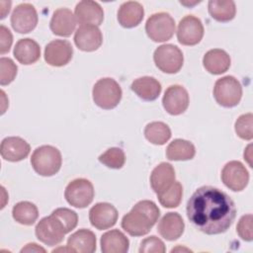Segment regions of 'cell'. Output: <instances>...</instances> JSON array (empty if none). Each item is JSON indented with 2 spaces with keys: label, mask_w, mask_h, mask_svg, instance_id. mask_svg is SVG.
I'll list each match as a JSON object with an SVG mask.
<instances>
[{
  "label": "cell",
  "mask_w": 253,
  "mask_h": 253,
  "mask_svg": "<svg viewBox=\"0 0 253 253\" xmlns=\"http://www.w3.org/2000/svg\"><path fill=\"white\" fill-rule=\"evenodd\" d=\"M38 20L37 10L30 3L19 4L11 15L12 28L19 34L32 32L37 27Z\"/></svg>",
  "instance_id": "cell-11"
},
{
  "label": "cell",
  "mask_w": 253,
  "mask_h": 253,
  "mask_svg": "<svg viewBox=\"0 0 253 253\" xmlns=\"http://www.w3.org/2000/svg\"><path fill=\"white\" fill-rule=\"evenodd\" d=\"M189 102L190 99L187 90L178 84L169 86L162 98L163 108L172 116L183 114L188 109Z\"/></svg>",
  "instance_id": "cell-13"
},
{
  "label": "cell",
  "mask_w": 253,
  "mask_h": 253,
  "mask_svg": "<svg viewBox=\"0 0 253 253\" xmlns=\"http://www.w3.org/2000/svg\"><path fill=\"white\" fill-rule=\"evenodd\" d=\"M51 214H53L61 222L66 233L73 230L78 223L77 213L74 211L69 210L67 208H58L54 210L51 212Z\"/></svg>",
  "instance_id": "cell-34"
},
{
  "label": "cell",
  "mask_w": 253,
  "mask_h": 253,
  "mask_svg": "<svg viewBox=\"0 0 253 253\" xmlns=\"http://www.w3.org/2000/svg\"><path fill=\"white\" fill-rule=\"evenodd\" d=\"M144 136L152 144L163 145L170 139L171 129L165 123L152 122L146 125Z\"/></svg>",
  "instance_id": "cell-31"
},
{
  "label": "cell",
  "mask_w": 253,
  "mask_h": 253,
  "mask_svg": "<svg viewBox=\"0 0 253 253\" xmlns=\"http://www.w3.org/2000/svg\"><path fill=\"white\" fill-rule=\"evenodd\" d=\"M159 216L160 211L155 203L148 200L139 201L124 215L122 227L131 236H142L151 230Z\"/></svg>",
  "instance_id": "cell-2"
},
{
  "label": "cell",
  "mask_w": 253,
  "mask_h": 253,
  "mask_svg": "<svg viewBox=\"0 0 253 253\" xmlns=\"http://www.w3.org/2000/svg\"><path fill=\"white\" fill-rule=\"evenodd\" d=\"M230 56L220 48H213L206 52L203 57V65L207 71L213 75H219L230 67Z\"/></svg>",
  "instance_id": "cell-22"
},
{
  "label": "cell",
  "mask_w": 253,
  "mask_h": 253,
  "mask_svg": "<svg viewBox=\"0 0 253 253\" xmlns=\"http://www.w3.org/2000/svg\"><path fill=\"white\" fill-rule=\"evenodd\" d=\"M183 197V187L180 182L174 181V183L163 192L157 194V198L161 206L167 209L177 208Z\"/></svg>",
  "instance_id": "cell-32"
},
{
  "label": "cell",
  "mask_w": 253,
  "mask_h": 253,
  "mask_svg": "<svg viewBox=\"0 0 253 253\" xmlns=\"http://www.w3.org/2000/svg\"><path fill=\"white\" fill-rule=\"evenodd\" d=\"M74 42L83 51H94L101 46L103 36L97 26L81 25L75 32Z\"/></svg>",
  "instance_id": "cell-16"
},
{
  "label": "cell",
  "mask_w": 253,
  "mask_h": 253,
  "mask_svg": "<svg viewBox=\"0 0 253 253\" xmlns=\"http://www.w3.org/2000/svg\"><path fill=\"white\" fill-rule=\"evenodd\" d=\"M153 60L158 69L164 73L174 74L183 66L184 56L181 49L171 43L158 46L153 53Z\"/></svg>",
  "instance_id": "cell-7"
},
{
  "label": "cell",
  "mask_w": 253,
  "mask_h": 253,
  "mask_svg": "<svg viewBox=\"0 0 253 253\" xmlns=\"http://www.w3.org/2000/svg\"><path fill=\"white\" fill-rule=\"evenodd\" d=\"M144 16L143 6L136 1L123 3L118 11V21L124 28L130 29L138 26Z\"/></svg>",
  "instance_id": "cell-21"
},
{
  "label": "cell",
  "mask_w": 253,
  "mask_h": 253,
  "mask_svg": "<svg viewBox=\"0 0 253 253\" xmlns=\"http://www.w3.org/2000/svg\"><path fill=\"white\" fill-rule=\"evenodd\" d=\"M175 21L169 13L158 12L151 15L145 23V32L156 42L169 41L175 32Z\"/></svg>",
  "instance_id": "cell-6"
},
{
  "label": "cell",
  "mask_w": 253,
  "mask_h": 253,
  "mask_svg": "<svg viewBox=\"0 0 253 253\" xmlns=\"http://www.w3.org/2000/svg\"><path fill=\"white\" fill-rule=\"evenodd\" d=\"M12 215L17 222L24 225H32L39 217V211L35 204L23 201L13 207Z\"/></svg>",
  "instance_id": "cell-30"
},
{
  "label": "cell",
  "mask_w": 253,
  "mask_h": 253,
  "mask_svg": "<svg viewBox=\"0 0 253 253\" xmlns=\"http://www.w3.org/2000/svg\"><path fill=\"white\" fill-rule=\"evenodd\" d=\"M31 251H36V252L42 251V252H45V250H44L42 247L38 246V244H36V243H29V244H27L26 247H24V248L21 250V252H31Z\"/></svg>",
  "instance_id": "cell-40"
},
{
  "label": "cell",
  "mask_w": 253,
  "mask_h": 253,
  "mask_svg": "<svg viewBox=\"0 0 253 253\" xmlns=\"http://www.w3.org/2000/svg\"><path fill=\"white\" fill-rule=\"evenodd\" d=\"M208 8L211 18L218 22H229L236 13L235 3L232 0H211Z\"/></svg>",
  "instance_id": "cell-29"
},
{
  "label": "cell",
  "mask_w": 253,
  "mask_h": 253,
  "mask_svg": "<svg viewBox=\"0 0 253 253\" xmlns=\"http://www.w3.org/2000/svg\"><path fill=\"white\" fill-rule=\"evenodd\" d=\"M253 125V115L251 113H247L241 115L235 122V132L237 135L245 140H251L253 137L252 131Z\"/></svg>",
  "instance_id": "cell-35"
},
{
  "label": "cell",
  "mask_w": 253,
  "mask_h": 253,
  "mask_svg": "<svg viewBox=\"0 0 253 253\" xmlns=\"http://www.w3.org/2000/svg\"><path fill=\"white\" fill-rule=\"evenodd\" d=\"M118 216L117 209L109 203H98L89 211V220L99 230L114 226L118 220Z\"/></svg>",
  "instance_id": "cell-15"
},
{
  "label": "cell",
  "mask_w": 253,
  "mask_h": 253,
  "mask_svg": "<svg viewBox=\"0 0 253 253\" xmlns=\"http://www.w3.org/2000/svg\"><path fill=\"white\" fill-rule=\"evenodd\" d=\"M76 21L81 25L99 26L104 20V11L99 3L91 0L80 1L74 11Z\"/></svg>",
  "instance_id": "cell-18"
},
{
  "label": "cell",
  "mask_w": 253,
  "mask_h": 253,
  "mask_svg": "<svg viewBox=\"0 0 253 253\" xmlns=\"http://www.w3.org/2000/svg\"><path fill=\"white\" fill-rule=\"evenodd\" d=\"M252 214L248 213L239 219L237 226H236V232L241 237V239L245 241H251L253 238L252 234Z\"/></svg>",
  "instance_id": "cell-38"
},
{
  "label": "cell",
  "mask_w": 253,
  "mask_h": 253,
  "mask_svg": "<svg viewBox=\"0 0 253 253\" xmlns=\"http://www.w3.org/2000/svg\"><path fill=\"white\" fill-rule=\"evenodd\" d=\"M13 53L20 63L30 65L40 59L41 47L39 43L32 39H21L16 42Z\"/></svg>",
  "instance_id": "cell-23"
},
{
  "label": "cell",
  "mask_w": 253,
  "mask_h": 253,
  "mask_svg": "<svg viewBox=\"0 0 253 253\" xmlns=\"http://www.w3.org/2000/svg\"><path fill=\"white\" fill-rule=\"evenodd\" d=\"M76 18L71 10L67 8L56 9L51 17L49 28L51 32L59 37H69L76 27Z\"/></svg>",
  "instance_id": "cell-19"
},
{
  "label": "cell",
  "mask_w": 253,
  "mask_h": 253,
  "mask_svg": "<svg viewBox=\"0 0 253 253\" xmlns=\"http://www.w3.org/2000/svg\"><path fill=\"white\" fill-rule=\"evenodd\" d=\"M93 184L84 178L71 181L65 188L64 198L67 203L75 208L83 209L89 206L94 199Z\"/></svg>",
  "instance_id": "cell-8"
},
{
  "label": "cell",
  "mask_w": 253,
  "mask_h": 253,
  "mask_svg": "<svg viewBox=\"0 0 253 253\" xmlns=\"http://www.w3.org/2000/svg\"><path fill=\"white\" fill-rule=\"evenodd\" d=\"M94 103L105 110L114 109L119 105L122 99V88L119 83L110 77L99 79L93 86Z\"/></svg>",
  "instance_id": "cell-4"
},
{
  "label": "cell",
  "mask_w": 253,
  "mask_h": 253,
  "mask_svg": "<svg viewBox=\"0 0 253 253\" xmlns=\"http://www.w3.org/2000/svg\"><path fill=\"white\" fill-rule=\"evenodd\" d=\"M187 216L200 231L209 235L220 234L233 223L236 207L223 191L211 186H203L189 199Z\"/></svg>",
  "instance_id": "cell-1"
},
{
  "label": "cell",
  "mask_w": 253,
  "mask_h": 253,
  "mask_svg": "<svg viewBox=\"0 0 253 253\" xmlns=\"http://www.w3.org/2000/svg\"><path fill=\"white\" fill-rule=\"evenodd\" d=\"M185 223L178 212H167L159 221L158 233L168 241L178 239L184 232Z\"/></svg>",
  "instance_id": "cell-20"
},
{
  "label": "cell",
  "mask_w": 253,
  "mask_h": 253,
  "mask_svg": "<svg viewBox=\"0 0 253 253\" xmlns=\"http://www.w3.org/2000/svg\"><path fill=\"white\" fill-rule=\"evenodd\" d=\"M73 47L66 40H54L49 42L44 48V60L55 67L66 65L72 58Z\"/></svg>",
  "instance_id": "cell-14"
},
{
  "label": "cell",
  "mask_w": 253,
  "mask_h": 253,
  "mask_svg": "<svg viewBox=\"0 0 253 253\" xmlns=\"http://www.w3.org/2000/svg\"><path fill=\"white\" fill-rule=\"evenodd\" d=\"M221 180L228 189L240 192L249 182V173L241 162L233 160L227 162L222 168Z\"/></svg>",
  "instance_id": "cell-12"
},
{
  "label": "cell",
  "mask_w": 253,
  "mask_h": 253,
  "mask_svg": "<svg viewBox=\"0 0 253 253\" xmlns=\"http://www.w3.org/2000/svg\"><path fill=\"white\" fill-rule=\"evenodd\" d=\"M31 150L30 144L19 136H8L1 142L0 152L4 160L18 162L25 159Z\"/></svg>",
  "instance_id": "cell-17"
},
{
  "label": "cell",
  "mask_w": 253,
  "mask_h": 253,
  "mask_svg": "<svg viewBox=\"0 0 253 253\" xmlns=\"http://www.w3.org/2000/svg\"><path fill=\"white\" fill-rule=\"evenodd\" d=\"M99 161L112 169H121L126 162V154L119 147H111L99 156Z\"/></svg>",
  "instance_id": "cell-33"
},
{
  "label": "cell",
  "mask_w": 253,
  "mask_h": 253,
  "mask_svg": "<svg viewBox=\"0 0 253 253\" xmlns=\"http://www.w3.org/2000/svg\"><path fill=\"white\" fill-rule=\"evenodd\" d=\"M213 97L216 103L222 107H234L241 100L242 86L235 77L231 75L223 76L214 83Z\"/></svg>",
  "instance_id": "cell-5"
},
{
  "label": "cell",
  "mask_w": 253,
  "mask_h": 253,
  "mask_svg": "<svg viewBox=\"0 0 253 253\" xmlns=\"http://www.w3.org/2000/svg\"><path fill=\"white\" fill-rule=\"evenodd\" d=\"M175 181V170L170 163L161 162L150 174V185L152 190L159 194L170 187Z\"/></svg>",
  "instance_id": "cell-24"
},
{
  "label": "cell",
  "mask_w": 253,
  "mask_h": 253,
  "mask_svg": "<svg viewBox=\"0 0 253 253\" xmlns=\"http://www.w3.org/2000/svg\"><path fill=\"white\" fill-rule=\"evenodd\" d=\"M100 242L103 253H126L129 247V240L119 229L104 233Z\"/></svg>",
  "instance_id": "cell-26"
},
{
  "label": "cell",
  "mask_w": 253,
  "mask_h": 253,
  "mask_svg": "<svg viewBox=\"0 0 253 253\" xmlns=\"http://www.w3.org/2000/svg\"><path fill=\"white\" fill-rule=\"evenodd\" d=\"M131 90L144 101H154L161 93L160 82L151 76H142L134 81L130 85Z\"/></svg>",
  "instance_id": "cell-25"
},
{
  "label": "cell",
  "mask_w": 253,
  "mask_h": 253,
  "mask_svg": "<svg viewBox=\"0 0 253 253\" xmlns=\"http://www.w3.org/2000/svg\"><path fill=\"white\" fill-rule=\"evenodd\" d=\"M31 164L39 175L53 176L60 170L62 164L61 153L52 145H42L34 150Z\"/></svg>",
  "instance_id": "cell-3"
},
{
  "label": "cell",
  "mask_w": 253,
  "mask_h": 253,
  "mask_svg": "<svg viewBox=\"0 0 253 253\" xmlns=\"http://www.w3.org/2000/svg\"><path fill=\"white\" fill-rule=\"evenodd\" d=\"M35 233L41 242L48 246H54L63 240L66 231L61 222L53 214H50L38 222Z\"/></svg>",
  "instance_id": "cell-9"
},
{
  "label": "cell",
  "mask_w": 253,
  "mask_h": 253,
  "mask_svg": "<svg viewBox=\"0 0 253 253\" xmlns=\"http://www.w3.org/2000/svg\"><path fill=\"white\" fill-rule=\"evenodd\" d=\"M204 37V26L202 21L194 16H185L178 24L177 39L181 44L196 45Z\"/></svg>",
  "instance_id": "cell-10"
},
{
  "label": "cell",
  "mask_w": 253,
  "mask_h": 253,
  "mask_svg": "<svg viewBox=\"0 0 253 253\" xmlns=\"http://www.w3.org/2000/svg\"><path fill=\"white\" fill-rule=\"evenodd\" d=\"M13 42V36L8 28L4 25L0 26V53L4 54L10 50Z\"/></svg>",
  "instance_id": "cell-39"
},
{
  "label": "cell",
  "mask_w": 253,
  "mask_h": 253,
  "mask_svg": "<svg viewBox=\"0 0 253 253\" xmlns=\"http://www.w3.org/2000/svg\"><path fill=\"white\" fill-rule=\"evenodd\" d=\"M18 67L9 57L0 58V84L2 86L10 84L17 75Z\"/></svg>",
  "instance_id": "cell-36"
},
{
  "label": "cell",
  "mask_w": 253,
  "mask_h": 253,
  "mask_svg": "<svg viewBox=\"0 0 253 253\" xmlns=\"http://www.w3.org/2000/svg\"><path fill=\"white\" fill-rule=\"evenodd\" d=\"M67 246L73 252L93 253L96 250V235L89 229L81 228L68 237Z\"/></svg>",
  "instance_id": "cell-27"
},
{
  "label": "cell",
  "mask_w": 253,
  "mask_h": 253,
  "mask_svg": "<svg viewBox=\"0 0 253 253\" xmlns=\"http://www.w3.org/2000/svg\"><path fill=\"white\" fill-rule=\"evenodd\" d=\"M138 251L139 253H164L166 247L161 239L152 235L141 241Z\"/></svg>",
  "instance_id": "cell-37"
},
{
  "label": "cell",
  "mask_w": 253,
  "mask_h": 253,
  "mask_svg": "<svg viewBox=\"0 0 253 253\" xmlns=\"http://www.w3.org/2000/svg\"><path fill=\"white\" fill-rule=\"evenodd\" d=\"M196 154V148L194 144L185 139H174L166 148V156L172 161H185L191 160Z\"/></svg>",
  "instance_id": "cell-28"
}]
</instances>
